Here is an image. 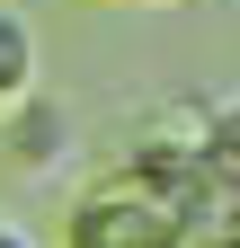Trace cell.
I'll return each instance as SVG.
<instances>
[{"mask_svg": "<svg viewBox=\"0 0 240 248\" xmlns=\"http://www.w3.org/2000/svg\"><path fill=\"white\" fill-rule=\"evenodd\" d=\"M0 248H36V239H27V231L9 222V213H0Z\"/></svg>", "mask_w": 240, "mask_h": 248, "instance_id": "obj_4", "label": "cell"}, {"mask_svg": "<svg viewBox=\"0 0 240 248\" xmlns=\"http://www.w3.org/2000/svg\"><path fill=\"white\" fill-rule=\"evenodd\" d=\"M0 151H9L18 169H53V160L71 151V107H53L45 89H36V98H18L9 115H0Z\"/></svg>", "mask_w": 240, "mask_h": 248, "instance_id": "obj_1", "label": "cell"}, {"mask_svg": "<svg viewBox=\"0 0 240 248\" xmlns=\"http://www.w3.org/2000/svg\"><path fill=\"white\" fill-rule=\"evenodd\" d=\"M205 169H214L223 186H240V107L214 115V133H205Z\"/></svg>", "mask_w": 240, "mask_h": 248, "instance_id": "obj_3", "label": "cell"}, {"mask_svg": "<svg viewBox=\"0 0 240 248\" xmlns=\"http://www.w3.org/2000/svg\"><path fill=\"white\" fill-rule=\"evenodd\" d=\"M116 9H169V0H116Z\"/></svg>", "mask_w": 240, "mask_h": 248, "instance_id": "obj_5", "label": "cell"}, {"mask_svg": "<svg viewBox=\"0 0 240 248\" xmlns=\"http://www.w3.org/2000/svg\"><path fill=\"white\" fill-rule=\"evenodd\" d=\"M18 98H36V27H27V9L0 0V115Z\"/></svg>", "mask_w": 240, "mask_h": 248, "instance_id": "obj_2", "label": "cell"}]
</instances>
